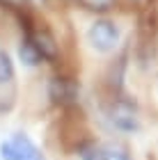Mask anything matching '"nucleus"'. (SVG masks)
I'll use <instances>...</instances> for the list:
<instances>
[{
    "label": "nucleus",
    "instance_id": "obj_1",
    "mask_svg": "<svg viewBox=\"0 0 158 160\" xmlns=\"http://www.w3.org/2000/svg\"><path fill=\"white\" fill-rule=\"evenodd\" d=\"M119 39H121V30L110 18H96L87 28V43L96 53H112Z\"/></svg>",
    "mask_w": 158,
    "mask_h": 160
},
{
    "label": "nucleus",
    "instance_id": "obj_2",
    "mask_svg": "<svg viewBox=\"0 0 158 160\" xmlns=\"http://www.w3.org/2000/svg\"><path fill=\"white\" fill-rule=\"evenodd\" d=\"M0 158L3 160H44L41 151L34 147V142L21 133L0 142Z\"/></svg>",
    "mask_w": 158,
    "mask_h": 160
},
{
    "label": "nucleus",
    "instance_id": "obj_3",
    "mask_svg": "<svg viewBox=\"0 0 158 160\" xmlns=\"http://www.w3.org/2000/svg\"><path fill=\"white\" fill-rule=\"evenodd\" d=\"M108 117H110V123L119 133H135V130H140L138 110H135V105H131L128 101H115L110 105Z\"/></svg>",
    "mask_w": 158,
    "mask_h": 160
},
{
    "label": "nucleus",
    "instance_id": "obj_4",
    "mask_svg": "<svg viewBox=\"0 0 158 160\" xmlns=\"http://www.w3.org/2000/svg\"><path fill=\"white\" fill-rule=\"evenodd\" d=\"M76 94H78V87L69 78L57 76V78H51V82H48V96H51L53 103H60V105L74 103Z\"/></svg>",
    "mask_w": 158,
    "mask_h": 160
},
{
    "label": "nucleus",
    "instance_id": "obj_5",
    "mask_svg": "<svg viewBox=\"0 0 158 160\" xmlns=\"http://www.w3.org/2000/svg\"><path fill=\"white\" fill-rule=\"evenodd\" d=\"M28 39L34 43V48L39 50V55L44 57V60H55V57H57V41H55V37L46 30V28L32 30Z\"/></svg>",
    "mask_w": 158,
    "mask_h": 160
},
{
    "label": "nucleus",
    "instance_id": "obj_6",
    "mask_svg": "<svg viewBox=\"0 0 158 160\" xmlns=\"http://www.w3.org/2000/svg\"><path fill=\"white\" fill-rule=\"evenodd\" d=\"M18 60L23 62V67L34 69V67H39V64H41V60H44V57L39 55V50L34 48V43L25 37L23 41L18 43Z\"/></svg>",
    "mask_w": 158,
    "mask_h": 160
},
{
    "label": "nucleus",
    "instance_id": "obj_7",
    "mask_svg": "<svg viewBox=\"0 0 158 160\" xmlns=\"http://www.w3.org/2000/svg\"><path fill=\"white\" fill-rule=\"evenodd\" d=\"M14 80V62L5 48H0V85H9Z\"/></svg>",
    "mask_w": 158,
    "mask_h": 160
},
{
    "label": "nucleus",
    "instance_id": "obj_8",
    "mask_svg": "<svg viewBox=\"0 0 158 160\" xmlns=\"http://www.w3.org/2000/svg\"><path fill=\"white\" fill-rule=\"evenodd\" d=\"M101 160H131L128 151L121 147V144H105L101 147Z\"/></svg>",
    "mask_w": 158,
    "mask_h": 160
},
{
    "label": "nucleus",
    "instance_id": "obj_9",
    "mask_svg": "<svg viewBox=\"0 0 158 160\" xmlns=\"http://www.w3.org/2000/svg\"><path fill=\"white\" fill-rule=\"evenodd\" d=\"M117 0H80V5L89 12H108L112 9Z\"/></svg>",
    "mask_w": 158,
    "mask_h": 160
},
{
    "label": "nucleus",
    "instance_id": "obj_10",
    "mask_svg": "<svg viewBox=\"0 0 158 160\" xmlns=\"http://www.w3.org/2000/svg\"><path fill=\"white\" fill-rule=\"evenodd\" d=\"M78 156L83 160H101V147H96V144H83Z\"/></svg>",
    "mask_w": 158,
    "mask_h": 160
},
{
    "label": "nucleus",
    "instance_id": "obj_11",
    "mask_svg": "<svg viewBox=\"0 0 158 160\" xmlns=\"http://www.w3.org/2000/svg\"><path fill=\"white\" fill-rule=\"evenodd\" d=\"M3 2H5V5H9V7H21V5L25 2V0H3Z\"/></svg>",
    "mask_w": 158,
    "mask_h": 160
}]
</instances>
